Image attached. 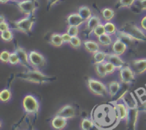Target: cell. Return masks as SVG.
Returning a JSON list of instances; mask_svg holds the SVG:
<instances>
[{
    "mask_svg": "<svg viewBox=\"0 0 146 130\" xmlns=\"http://www.w3.org/2000/svg\"><path fill=\"white\" fill-rule=\"evenodd\" d=\"M92 119L101 130L113 128L121 121L116 105L113 104L96 106L92 112Z\"/></svg>",
    "mask_w": 146,
    "mask_h": 130,
    "instance_id": "6da1fadb",
    "label": "cell"
},
{
    "mask_svg": "<svg viewBox=\"0 0 146 130\" xmlns=\"http://www.w3.org/2000/svg\"><path fill=\"white\" fill-rule=\"evenodd\" d=\"M116 34H119L120 38L124 41H141L146 42V34L141 27L132 22H126L122 26L121 30H118Z\"/></svg>",
    "mask_w": 146,
    "mask_h": 130,
    "instance_id": "7a4b0ae2",
    "label": "cell"
},
{
    "mask_svg": "<svg viewBox=\"0 0 146 130\" xmlns=\"http://www.w3.org/2000/svg\"><path fill=\"white\" fill-rule=\"evenodd\" d=\"M17 77L19 79L23 80L29 83L36 84H45L51 83L56 79L55 76H50L43 73L41 70L27 69L24 72H20L16 74Z\"/></svg>",
    "mask_w": 146,
    "mask_h": 130,
    "instance_id": "3957f363",
    "label": "cell"
},
{
    "mask_svg": "<svg viewBox=\"0 0 146 130\" xmlns=\"http://www.w3.org/2000/svg\"><path fill=\"white\" fill-rule=\"evenodd\" d=\"M35 15L25 16L17 21H12V28L21 33L29 34L35 24Z\"/></svg>",
    "mask_w": 146,
    "mask_h": 130,
    "instance_id": "277c9868",
    "label": "cell"
},
{
    "mask_svg": "<svg viewBox=\"0 0 146 130\" xmlns=\"http://www.w3.org/2000/svg\"><path fill=\"white\" fill-rule=\"evenodd\" d=\"M86 84L89 91L94 95L101 97L108 95L107 85L101 80L90 77L87 79Z\"/></svg>",
    "mask_w": 146,
    "mask_h": 130,
    "instance_id": "5b68a950",
    "label": "cell"
},
{
    "mask_svg": "<svg viewBox=\"0 0 146 130\" xmlns=\"http://www.w3.org/2000/svg\"><path fill=\"white\" fill-rule=\"evenodd\" d=\"M22 107L28 115H36L39 111V103L37 99L31 94H27L24 97Z\"/></svg>",
    "mask_w": 146,
    "mask_h": 130,
    "instance_id": "8992f818",
    "label": "cell"
},
{
    "mask_svg": "<svg viewBox=\"0 0 146 130\" xmlns=\"http://www.w3.org/2000/svg\"><path fill=\"white\" fill-rule=\"evenodd\" d=\"M16 4L20 12L25 16L35 15V11L38 7L37 0H21L17 1Z\"/></svg>",
    "mask_w": 146,
    "mask_h": 130,
    "instance_id": "52a82bcc",
    "label": "cell"
},
{
    "mask_svg": "<svg viewBox=\"0 0 146 130\" xmlns=\"http://www.w3.org/2000/svg\"><path fill=\"white\" fill-rule=\"evenodd\" d=\"M29 59L31 68L41 70L46 64V59L44 54L37 51H31L29 53Z\"/></svg>",
    "mask_w": 146,
    "mask_h": 130,
    "instance_id": "ba28073f",
    "label": "cell"
},
{
    "mask_svg": "<svg viewBox=\"0 0 146 130\" xmlns=\"http://www.w3.org/2000/svg\"><path fill=\"white\" fill-rule=\"evenodd\" d=\"M135 76L136 74L128 64H126L123 67H122L119 70V73H118L119 81L124 84H133V82L135 79Z\"/></svg>",
    "mask_w": 146,
    "mask_h": 130,
    "instance_id": "9c48e42d",
    "label": "cell"
},
{
    "mask_svg": "<svg viewBox=\"0 0 146 130\" xmlns=\"http://www.w3.org/2000/svg\"><path fill=\"white\" fill-rule=\"evenodd\" d=\"M128 65L131 67L136 76L146 72V58L135 59L130 61Z\"/></svg>",
    "mask_w": 146,
    "mask_h": 130,
    "instance_id": "30bf717a",
    "label": "cell"
},
{
    "mask_svg": "<svg viewBox=\"0 0 146 130\" xmlns=\"http://www.w3.org/2000/svg\"><path fill=\"white\" fill-rule=\"evenodd\" d=\"M56 115L61 116L68 120L71 119L75 118L77 116L76 110L75 107L71 104H66L58 109V110L56 113Z\"/></svg>",
    "mask_w": 146,
    "mask_h": 130,
    "instance_id": "8fae6325",
    "label": "cell"
},
{
    "mask_svg": "<svg viewBox=\"0 0 146 130\" xmlns=\"http://www.w3.org/2000/svg\"><path fill=\"white\" fill-rule=\"evenodd\" d=\"M14 51L17 53L20 59V64L24 68L27 69H31V67L30 65L29 59V53L26 51V49L23 47L17 46L14 49Z\"/></svg>",
    "mask_w": 146,
    "mask_h": 130,
    "instance_id": "7c38bea8",
    "label": "cell"
},
{
    "mask_svg": "<svg viewBox=\"0 0 146 130\" xmlns=\"http://www.w3.org/2000/svg\"><path fill=\"white\" fill-rule=\"evenodd\" d=\"M115 105H116L117 109H118L120 120L121 121H125L126 125H128L130 115V109L128 108V105L126 104H124V103L120 102V101L115 103Z\"/></svg>",
    "mask_w": 146,
    "mask_h": 130,
    "instance_id": "4fadbf2b",
    "label": "cell"
},
{
    "mask_svg": "<svg viewBox=\"0 0 146 130\" xmlns=\"http://www.w3.org/2000/svg\"><path fill=\"white\" fill-rule=\"evenodd\" d=\"M127 48H128V46L126 43L118 37L111 45L112 52L120 56L123 55L126 51Z\"/></svg>",
    "mask_w": 146,
    "mask_h": 130,
    "instance_id": "5bb4252c",
    "label": "cell"
},
{
    "mask_svg": "<svg viewBox=\"0 0 146 130\" xmlns=\"http://www.w3.org/2000/svg\"><path fill=\"white\" fill-rule=\"evenodd\" d=\"M106 61H110L112 63L115 67H116L117 70H120L122 67L126 65L125 64V61L121 58L120 55H118L114 53H107L106 56Z\"/></svg>",
    "mask_w": 146,
    "mask_h": 130,
    "instance_id": "9a60e30c",
    "label": "cell"
},
{
    "mask_svg": "<svg viewBox=\"0 0 146 130\" xmlns=\"http://www.w3.org/2000/svg\"><path fill=\"white\" fill-rule=\"evenodd\" d=\"M101 21V19L98 16L92 15L85 22V29L88 31V34L89 35L90 34H92L93 31L94 29L99 25Z\"/></svg>",
    "mask_w": 146,
    "mask_h": 130,
    "instance_id": "2e32d148",
    "label": "cell"
},
{
    "mask_svg": "<svg viewBox=\"0 0 146 130\" xmlns=\"http://www.w3.org/2000/svg\"><path fill=\"white\" fill-rule=\"evenodd\" d=\"M84 49L90 54H95L101 50V45L98 41L92 39H86L83 41Z\"/></svg>",
    "mask_w": 146,
    "mask_h": 130,
    "instance_id": "e0dca14e",
    "label": "cell"
},
{
    "mask_svg": "<svg viewBox=\"0 0 146 130\" xmlns=\"http://www.w3.org/2000/svg\"><path fill=\"white\" fill-rule=\"evenodd\" d=\"M86 21L79 15L78 13H72L68 15L66 18V23L68 25L76 26L80 27L85 24Z\"/></svg>",
    "mask_w": 146,
    "mask_h": 130,
    "instance_id": "ac0fdd59",
    "label": "cell"
},
{
    "mask_svg": "<svg viewBox=\"0 0 146 130\" xmlns=\"http://www.w3.org/2000/svg\"><path fill=\"white\" fill-rule=\"evenodd\" d=\"M68 124V119L61 116L55 115L51 120V127L56 130H63Z\"/></svg>",
    "mask_w": 146,
    "mask_h": 130,
    "instance_id": "d6986e66",
    "label": "cell"
},
{
    "mask_svg": "<svg viewBox=\"0 0 146 130\" xmlns=\"http://www.w3.org/2000/svg\"><path fill=\"white\" fill-rule=\"evenodd\" d=\"M121 84L122 83L121 81H116V80H113V81H109L107 83V88H108V95L111 97H114L121 90Z\"/></svg>",
    "mask_w": 146,
    "mask_h": 130,
    "instance_id": "ffe728a7",
    "label": "cell"
},
{
    "mask_svg": "<svg viewBox=\"0 0 146 130\" xmlns=\"http://www.w3.org/2000/svg\"><path fill=\"white\" fill-rule=\"evenodd\" d=\"M97 41L99 43L101 47H108L112 45V44L113 43V39L112 36L106 33L105 34L97 38Z\"/></svg>",
    "mask_w": 146,
    "mask_h": 130,
    "instance_id": "44dd1931",
    "label": "cell"
},
{
    "mask_svg": "<svg viewBox=\"0 0 146 130\" xmlns=\"http://www.w3.org/2000/svg\"><path fill=\"white\" fill-rule=\"evenodd\" d=\"M49 43L54 47H61L64 44L61 37V34L59 33H53L50 37Z\"/></svg>",
    "mask_w": 146,
    "mask_h": 130,
    "instance_id": "7402d4cb",
    "label": "cell"
},
{
    "mask_svg": "<svg viewBox=\"0 0 146 130\" xmlns=\"http://www.w3.org/2000/svg\"><path fill=\"white\" fill-rule=\"evenodd\" d=\"M101 15L102 18L106 22L107 21H111L115 17V11L113 9L109 7H105L101 10Z\"/></svg>",
    "mask_w": 146,
    "mask_h": 130,
    "instance_id": "603a6c76",
    "label": "cell"
},
{
    "mask_svg": "<svg viewBox=\"0 0 146 130\" xmlns=\"http://www.w3.org/2000/svg\"><path fill=\"white\" fill-rule=\"evenodd\" d=\"M106 56L107 53L104 51H97L95 54H93V59H94V62L95 64H102L106 61Z\"/></svg>",
    "mask_w": 146,
    "mask_h": 130,
    "instance_id": "cb8c5ba5",
    "label": "cell"
},
{
    "mask_svg": "<svg viewBox=\"0 0 146 130\" xmlns=\"http://www.w3.org/2000/svg\"><path fill=\"white\" fill-rule=\"evenodd\" d=\"M78 13L86 21L92 16V12H91V9L88 7H87V6H81L78 8Z\"/></svg>",
    "mask_w": 146,
    "mask_h": 130,
    "instance_id": "d4e9b609",
    "label": "cell"
},
{
    "mask_svg": "<svg viewBox=\"0 0 146 130\" xmlns=\"http://www.w3.org/2000/svg\"><path fill=\"white\" fill-rule=\"evenodd\" d=\"M136 0H117L115 3V8H130L133 7Z\"/></svg>",
    "mask_w": 146,
    "mask_h": 130,
    "instance_id": "484cf974",
    "label": "cell"
},
{
    "mask_svg": "<svg viewBox=\"0 0 146 130\" xmlns=\"http://www.w3.org/2000/svg\"><path fill=\"white\" fill-rule=\"evenodd\" d=\"M95 126V123L92 119L84 118L83 119L80 123L81 130H89Z\"/></svg>",
    "mask_w": 146,
    "mask_h": 130,
    "instance_id": "4316f807",
    "label": "cell"
},
{
    "mask_svg": "<svg viewBox=\"0 0 146 130\" xmlns=\"http://www.w3.org/2000/svg\"><path fill=\"white\" fill-rule=\"evenodd\" d=\"M104 27H105L106 34H110L111 36L116 35L118 30L115 24L111 22V21H107V22H105V24H104Z\"/></svg>",
    "mask_w": 146,
    "mask_h": 130,
    "instance_id": "83f0119b",
    "label": "cell"
},
{
    "mask_svg": "<svg viewBox=\"0 0 146 130\" xmlns=\"http://www.w3.org/2000/svg\"><path fill=\"white\" fill-rule=\"evenodd\" d=\"M96 74H97L100 78H105L108 74H107L106 71L105 67H104V63L102 64H97L94 66Z\"/></svg>",
    "mask_w": 146,
    "mask_h": 130,
    "instance_id": "f1b7e54d",
    "label": "cell"
},
{
    "mask_svg": "<svg viewBox=\"0 0 146 130\" xmlns=\"http://www.w3.org/2000/svg\"><path fill=\"white\" fill-rule=\"evenodd\" d=\"M11 99V91L9 89H4L0 92V100L2 102H8Z\"/></svg>",
    "mask_w": 146,
    "mask_h": 130,
    "instance_id": "f546056e",
    "label": "cell"
},
{
    "mask_svg": "<svg viewBox=\"0 0 146 130\" xmlns=\"http://www.w3.org/2000/svg\"><path fill=\"white\" fill-rule=\"evenodd\" d=\"M106 33V32L104 24L101 23L99 25H98L95 29H94V30L93 31L92 34L94 36V37H96V38H98V37H100L101 36L105 34Z\"/></svg>",
    "mask_w": 146,
    "mask_h": 130,
    "instance_id": "4dcf8cb0",
    "label": "cell"
},
{
    "mask_svg": "<svg viewBox=\"0 0 146 130\" xmlns=\"http://www.w3.org/2000/svg\"><path fill=\"white\" fill-rule=\"evenodd\" d=\"M1 39L6 42H9V41H12L14 39V35H13V32L11 31V29L7 30V31H1Z\"/></svg>",
    "mask_w": 146,
    "mask_h": 130,
    "instance_id": "1f68e13d",
    "label": "cell"
},
{
    "mask_svg": "<svg viewBox=\"0 0 146 130\" xmlns=\"http://www.w3.org/2000/svg\"><path fill=\"white\" fill-rule=\"evenodd\" d=\"M69 46L73 49H79L81 47V44H82V41H81V39L78 37H72L71 41L69 42Z\"/></svg>",
    "mask_w": 146,
    "mask_h": 130,
    "instance_id": "d6a6232c",
    "label": "cell"
},
{
    "mask_svg": "<svg viewBox=\"0 0 146 130\" xmlns=\"http://www.w3.org/2000/svg\"><path fill=\"white\" fill-rule=\"evenodd\" d=\"M66 32L72 37H78L79 34V27L76 26L68 25L66 28Z\"/></svg>",
    "mask_w": 146,
    "mask_h": 130,
    "instance_id": "836d02e7",
    "label": "cell"
},
{
    "mask_svg": "<svg viewBox=\"0 0 146 130\" xmlns=\"http://www.w3.org/2000/svg\"><path fill=\"white\" fill-rule=\"evenodd\" d=\"M104 67H105L106 71V73L108 75L113 74V73L117 70L116 67H115L112 63L108 61H106L105 62H104Z\"/></svg>",
    "mask_w": 146,
    "mask_h": 130,
    "instance_id": "e575fe53",
    "label": "cell"
},
{
    "mask_svg": "<svg viewBox=\"0 0 146 130\" xmlns=\"http://www.w3.org/2000/svg\"><path fill=\"white\" fill-rule=\"evenodd\" d=\"M9 63L11 65H16V64H20V59L18 54L16 51H13L11 53L9 57Z\"/></svg>",
    "mask_w": 146,
    "mask_h": 130,
    "instance_id": "d590c367",
    "label": "cell"
},
{
    "mask_svg": "<svg viewBox=\"0 0 146 130\" xmlns=\"http://www.w3.org/2000/svg\"><path fill=\"white\" fill-rule=\"evenodd\" d=\"M133 6L138 11H146V0H136Z\"/></svg>",
    "mask_w": 146,
    "mask_h": 130,
    "instance_id": "8d00e7d4",
    "label": "cell"
},
{
    "mask_svg": "<svg viewBox=\"0 0 146 130\" xmlns=\"http://www.w3.org/2000/svg\"><path fill=\"white\" fill-rule=\"evenodd\" d=\"M10 54H11V52L7 51V50L1 51V54H0V60H1V62L4 63V64H7V63L9 62Z\"/></svg>",
    "mask_w": 146,
    "mask_h": 130,
    "instance_id": "74e56055",
    "label": "cell"
},
{
    "mask_svg": "<svg viewBox=\"0 0 146 130\" xmlns=\"http://www.w3.org/2000/svg\"><path fill=\"white\" fill-rule=\"evenodd\" d=\"M61 37H62V40L64 44H69L71 39H72V37L71 35H69L67 32L61 34Z\"/></svg>",
    "mask_w": 146,
    "mask_h": 130,
    "instance_id": "f35d334b",
    "label": "cell"
},
{
    "mask_svg": "<svg viewBox=\"0 0 146 130\" xmlns=\"http://www.w3.org/2000/svg\"><path fill=\"white\" fill-rule=\"evenodd\" d=\"M10 29V26L6 21H0V31H4Z\"/></svg>",
    "mask_w": 146,
    "mask_h": 130,
    "instance_id": "ab89813d",
    "label": "cell"
},
{
    "mask_svg": "<svg viewBox=\"0 0 146 130\" xmlns=\"http://www.w3.org/2000/svg\"><path fill=\"white\" fill-rule=\"evenodd\" d=\"M58 1H59V0H47V10L48 11L53 6L57 4V2H58Z\"/></svg>",
    "mask_w": 146,
    "mask_h": 130,
    "instance_id": "60d3db41",
    "label": "cell"
},
{
    "mask_svg": "<svg viewBox=\"0 0 146 130\" xmlns=\"http://www.w3.org/2000/svg\"><path fill=\"white\" fill-rule=\"evenodd\" d=\"M141 27L146 31V15L143 17V19L141 21Z\"/></svg>",
    "mask_w": 146,
    "mask_h": 130,
    "instance_id": "b9f144b4",
    "label": "cell"
},
{
    "mask_svg": "<svg viewBox=\"0 0 146 130\" xmlns=\"http://www.w3.org/2000/svg\"><path fill=\"white\" fill-rule=\"evenodd\" d=\"M139 110H141V111L146 113V102L143 103V104L142 105L139 107Z\"/></svg>",
    "mask_w": 146,
    "mask_h": 130,
    "instance_id": "7bdbcfd3",
    "label": "cell"
},
{
    "mask_svg": "<svg viewBox=\"0 0 146 130\" xmlns=\"http://www.w3.org/2000/svg\"><path fill=\"white\" fill-rule=\"evenodd\" d=\"M6 21V19L5 17H4V16L3 15V14H1V17H0V21Z\"/></svg>",
    "mask_w": 146,
    "mask_h": 130,
    "instance_id": "ee69618b",
    "label": "cell"
},
{
    "mask_svg": "<svg viewBox=\"0 0 146 130\" xmlns=\"http://www.w3.org/2000/svg\"><path fill=\"white\" fill-rule=\"evenodd\" d=\"M89 130H101V129L98 128V127H97V126L95 125L94 127H93V128H91V129H89Z\"/></svg>",
    "mask_w": 146,
    "mask_h": 130,
    "instance_id": "f6af8a7d",
    "label": "cell"
},
{
    "mask_svg": "<svg viewBox=\"0 0 146 130\" xmlns=\"http://www.w3.org/2000/svg\"><path fill=\"white\" fill-rule=\"evenodd\" d=\"M10 0H0V1H1V4H6V3H7L8 1H9Z\"/></svg>",
    "mask_w": 146,
    "mask_h": 130,
    "instance_id": "bcb514c9",
    "label": "cell"
},
{
    "mask_svg": "<svg viewBox=\"0 0 146 130\" xmlns=\"http://www.w3.org/2000/svg\"><path fill=\"white\" fill-rule=\"evenodd\" d=\"M10 1H17V0H10Z\"/></svg>",
    "mask_w": 146,
    "mask_h": 130,
    "instance_id": "7dc6e473",
    "label": "cell"
}]
</instances>
